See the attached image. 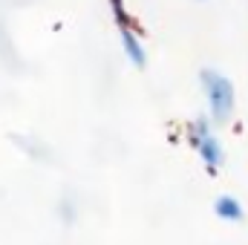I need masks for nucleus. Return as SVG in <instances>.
Masks as SVG:
<instances>
[{
	"label": "nucleus",
	"instance_id": "obj_1",
	"mask_svg": "<svg viewBox=\"0 0 248 245\" xmlns=\"http://www.w3.org/2000/svg\"><path fill=\"white\" fill-rule=\"evenodd\" d=\"M199 81H202V90L211 107V119L217 124H225L234 116V84L217 69H202Z\"/></svg>",
	"mask_w": 248,
	"mask_h": 245
},
{
	"label": "nucleus",
	"instance_id": "obj_2",
	"mask_svg": "<svg viewBox=\"0 0 248 245\" xmlns=\"http://www.w3.org/2000/svg\"><path fill=\"white\" fill-rule=\"evenodd\" d=\"M196 150H199V156H202V162H205V168H208V173H217V168L225 162V153H222V141L211 133V136H205L199 144H196Z\"/></svg>",
	"mask_w": 248,
	"mask_h": 245
},
{
	"label": "nucleus",
	"instance_id": "obj_3",
	"mask_svg": "<svg viewBox=\"0 0 248 245\" xmlns=\"http://www.w3.org/2000/svg\"><path fill=\"white\" fill-rule=\"evenodd\" d=\"M214 214L225 222H243L246 219V211H243L240 199H234V196H219L214 202Z\"/></svg>",
	"mask_w": 248,
	"mask_h": 245
},
{
	"label": "nucleus",
	"instance_id": "obj_4",
	"mask_svg": "<svg viewBox=\"0 0 248 245\" xmlns=\"http://www.w3.org/2000/svg\"><path fill=\"white\" fill-rule=\"evenodd\" d=\"M119 32H122V46H124V52H127V58L133 61V66H139V69H141L147 58H144L141 44H139V35H136L130 26H127V29H119Z\"/></svg>",
	"mask_w": 248,
	"mask_h": 245
},
{
	"label": "nucleus",
	"instance_id": "obj_5",
	"mask_svg": "<svg viewBox=\"0 0 248 245\" xmlns=\"http://www.w3.org/2000/svg\"><path fill=\"white\" fill-rule=\"evenodd\" d=\"M187 136H190V144L196 147V144H199V141H202L205 136H211V122H208L205 116H199L196 122L190 124V130H187Z\"/></svg>",
	"mask_w": 248,
	"mask_h": 245
},
{
	"label": "nucleus",
	"instance_id": "obj_6",
	"mask_svg": "<svg viewBox=\"0 0 248 245\" xmlns=\"http://www.w3.org/2000/svg\"><path fill=\"white\" fill-rule=\"evenodd\" d=\"M113 3V12H116V23H119V29H127L130 26V17H127V12L122 9V0H110Z\"/></svg>",
	"mask_w": 248,
	"mask_h": 245
}]
</instances>
